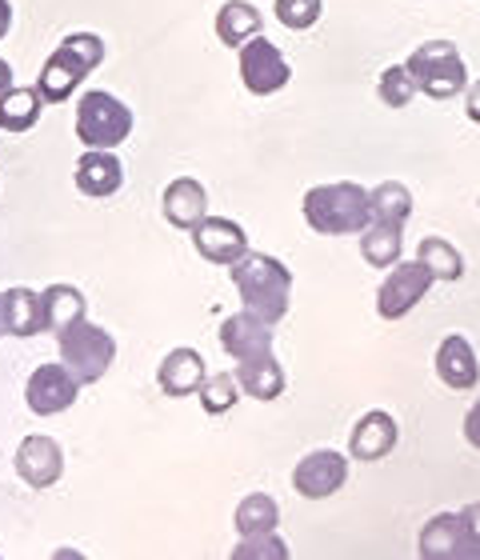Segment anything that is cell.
I'll list each match as a JSON object with an SVG mask.
<instances>
[{
	"label": "cell",
	"mask_w": 480,
	"mask_h": 560,
	"mask_svg": "<svg viewBox=\"0 0 480 560\" xmlns=\"http://www.w3.org/2000/svg\"><path fill=\"white\" fill-rule=\"evenodd\" d=\"M257 33H265V16H260L257 4H248V0H224L221 9H216V40L224 48H241Z\"/></svg>",
	"instance_id": "21"
},
{
	"label": "cell",
	"mask_w": 480,
	"mask_h": 560,
	"mask_svg": "<svg viewBox=\"0 0 480 560\" xmlns=\"http://www.w3.org/2000/svg\"><path fill=\"white\" fill-rule=\"evenodd\" d=\"M385 272L388 277L381 280V289H376V313H381V320L409 316L412 308L429 296V289H433V277H429V269H424L421 260H397V265Z\"/></svg>",
	"instance_id": "8"
},
{
	"label": "cell",
	"mask_w": 480,
	"mask_h": 560,
	"mask_svg": "<svg viewBox=\"0 0 480 560\" xmlns=\"http://www.w3.org/2000/svg\"><path fill=\"white\" fill-rule=\"evenodd\" d=\"M465 117H469L472 125H480V81L465 84Z\"/></svg>",
	"instance_id": "35"
},
{
	"label": "cell",
	"mask_w": 480,
	"mask_h": 560,
	"mask_svg": "<svg viewBox=\"0 0 480 560\" xmlns=\"http://www.w3.org/2000/svg\"><path fill=\"white\" fill-rule=\"evenodd\" d=\"M236 52H241V81H245V89L253 96L281 93L284 84L293 81V65L284 60V52L272 45L265 33H257L253 40H245Z\"/></svg>",
	"instance_id": "7"
},
{
	"label": "cell",
	"mask_w": 480,
	"mask_h": 560,
	"mask_svg": "<svg viewBox=\"0 0 480 560\" xmlns=\"http://www.w3.org/2000/svg\"><path fill=\"white\" fill-rule=\"evenodd\" d=\"M376 96H381V105L388 108H405L417 96V84H412L409 69L405 65H388L385 72H381V81H376Z\"/></svg>",
	"instance_id": "30"
},
{
	"label": "cell",
	"mask_w": 480,
	"mask_h": 560,
	"mask_svg": "<svg viewBox=\"0 0 480 560\" xmlns=\"http://www.w3.org/2000/svg\"><path fill=\"white\" fill-rule=\"evenodd\" d=\"M417 260H421L433 280H460L465 277V257L448 245L445 236H424L417 245Z\"/></svg>",
	"instance_id": "27"
},
{
	"label": "cell",
	"mask_w": 480,
	"mask_h": 560,
	"mask_svg": "<svg viewBox=\"0 0 480 560\" xmlns=\"http://www.w3.org/2000/svg\"><path fill=\"white\" fill-rule=\"evenodd\" d=\"M9 28H12V4L9 0H0V40L9 36Z\"/></svg>",
	"instance_id": "36"
},
{
	"label": "cell",
	"mask_w": 480,
	"mask_h": 560,
	"mask_svg": "<svg viewBox=\"0 0 480 560\" xmlns=\"http://www.w3.org/2000/svg\"><path fill=\"white\" fill-rule=\"evenodd\" d=\"M72 180H77V188H81L84 197L108 200L117 197L120 185H125V164H120V156L113 149H89L81 152Z\"/></svg>",
	"instance_id": "14"
},
{
	"label": "cell",
	"mask_w": 480,
	"mask_h": 560,
	"mask_svg": "<svg viewBox=\"0 0 480 560\" xmlns=\"http://www.w3.org/2000/svg\"><path fill=\"white\" fill-rule=\"evenodd\" d=\"M221 349L233 357V361H253V357H265L272 352V325H265L260 316L253 313H233L229 320H221Z\"/></svg>",
	"instance_id": "17"
},
{
	"label": "cell",
	"mask_w": 480,
	"mask_h": 560,
	"mask_svg": "<svg viewBox=\"0 0 480 560\" xmlns=\"http://www.w3.org/2000/svg\"><path fill=\"white\" fill-rule=\"evenodd\" d=\"M460 513H436L429 525L421 528V540H417V549L421 557L429 560H448V557H460Z\"/></svg>",
	"instance_id": "24"
},
{
	"label": "cell",
	"mask_w": 480,
	"mask_h": 560,
	"mask_svg": "<svg viewBox=\"0 0 480 560\" xmlns=\"http://www.w3.org/2000/svg\"><path fill=\"white\" fill-rule=\"evenodd\" d=\"M132 125H137L132 108L113 93L89 89L77 101V137L84 149H117L132 137Z\"/></svg>",
	"instance_id": "6"
},
{
	"label": "cell",
	"mask_w": 480,
	"mask_h": 560,
	"mask_svg": "<svg viewBox=\"0 0 480 560\" xmlns=\"http://www.w3.org/2000/svg\"><path fill=\"white\" fill-rule=\"evenodd\" d=\"M344 480H349V456L337 448H317V453L301 456L293 468V489L305 501H325L344 489Z\"/></svg>",
	"instance_id": "10"
},
{
	"label": "cell",
	"mask_w": 480,
	"mask_h": 560,
	"mask_svg": "<svg viewBox=\"0 0 480 560\" xmlns=\"http://www.w3.org/2000/svg\"><path fill=\"white\" fill-rule=\"evenodd\" d=\"M465 441H469L472 448H480V397L472 400V409L465 412Z\"/></svg>",
	"instance_id": "34"
},
{
	"label": "cell",
	"mask_w": 480,
	"mask_h": 560,
	"mask_svg": "<svg viewBox=\"0 0 480 560\" xmlns=\"http://www.w3.org/2000/svg\"><path fill=\"white\" fill-rule=\"evenodd\" d=\"M305 221L320 236H352L373 221L368 188L356 180H328L305 192Z\"/></svg>",
	"instance_id": "2"
},
{
	"label": "cell",
	"mask_w": 480,
	"mask_h": 560,
	"mask_svg": "<svg viewBox=\"0 0 480 560\" xmlns=\"http://www.w3.org/2000/svg\"><path fill=\"white\" fill-rule=\"evenodd\" d=\"M12 468L28 489H52L65 477V448L45 432H33L21 441V448L12 456Z\"/></svg>",
	"instance_id": "11"
},
{
	"label": "cell",
	"mask_w": 480,
	"mask_h": 560,
	"mask_svg": "<svg viewBox=\"0 0 480 560\" xmlns=\"http://www.w3.org/2000/svg\"><path fill=\"white\" fill-rule=\"evenodd\" d=\"M368 212L373 221L405 224L412 217V192L400 180H381L376 188H368Z\"/></svg>",
	"instance_id": "26"
},
{
	"label": "cell",
	"mask_w": 480,
	"mask_h": 560,
	"mask_svg": "<svg viewBox=\"0 0 480 560\" xmlns=\"http://www.w3.org/2000/svg\"><path fill=\"white\" fill-rule=\"evenodd\" d=\"M4 320H9V337H36V332H48V316H45V296L33 289H16L4 292Z\"/></svg>",
	"instance_id": "20"
},
{
	"label": "cell",
	"mask_w": 480,
	"mask_h": 560,
	"mask_svg": "<svg viewBox=\"0 0 480 560\" xmlns=\"http://www.w3.org/2000/svg\"><path fill=\"white\" fill-rule=\"evenodd\" d=\"M356 236H361L364 265H373V269H393L400 260V253H405V224L368 221Z\"/></svg>",
	"instance_id": "23"
},
{
	"label": "cell",
	"mask_w": 480,
	"mask_h": 560,
	"mask_svg": "<svg viewBox=\"0 0 480 560\" xmlns=\"http://www.w3.org/2000/svg\"><path fill=\"white\" fill-rule=\"evenodd\" d=\"M272 12H277V21H281L289 33H308V28L320 21L325 0H277Z\"/></svg>",
	"instance_id": "31"
},
{
	"label": "cell",
	"mask_w": 480,
	"mask_h": 560,
	"mask_svg": "<svg viewBox=\"0 0 480 560\" xmlns=\"http://www.w3.org/2000/svg\"><path fill=\"white\" fill-rule=\"evenodd\" d=\"M45 113V96L36 84H12L0 93V129L4 132H28Z\"/></svg>",
	"instance_id": "22"
},
{
	"label": "cell",
	"mask_w": 480,
	"mask_h": 560,
	"mask_svg": "<svg viewBox=\"0 0 480 560\" xmlns=\"http://www.w3.org/2000/svg\"><path fill=\"white\" fill-rule=\"evenodd\" d=\"M101 60H105V40L96 33H72L65 36L57 45V52L45 60V69H40V96H45V105H65L77 89L84 84V77L93 69H101Z\"/></svg>",
	"instance_id": "3"
},
{
	"label": "cell",
	"mask_w": 480,
	"mask_h": 560,
	"mask_svg": "<svg viewBox=\"0 0 480 560\" xmlns=\"http://www.w3.org/2000/svg\"><path fill=\"white\" fill-rule=\"evenodd\" d=\"M400 441V429L397 420L388 417L385 409H373L364 412L349 432V456L352 460H364V465H373V460H385Z\"/></svg>",
	"instance_id": "13"
},
{
	"label": "cell",
	"mask_w": 480,
	"mask_h": 560,
	"mask_svg": "<svg viewBox=\"0 0 480 560\" xmlns=\"http://www.w3.org/2000/svg\"><path fill=\"white\" fill-rule=\"evenodd\" d=\"M9 332V320H4V292H0V337Z\"/></svg>",
	"instance_id": "38"
},
{
	"label": "cell",
	"mask_w": 480,
	"mask_h": 560,
	"mask_svg": "<svg viewBox=\"0 0 480 560\" xmlns=\"http://www.w3.org/2000/svg\"><path fill=\"white\" fill-rule=\"evenodd\" d=\"M204 376H209V369H204V357L197 349H173L161 361V369H156V385H161L164 397L180 400L192 397Z\"/></svg>",
	"instance_id": "18"
},
{
	"label": "cell",
	"mask_w": 480,
	"mask_h": 560,
	"mask_svg": "<svg viewBox=\"0 0 480 560\" xmlns=\"http://www.w3.org/2000/svg\"><path fill=\"white\" fill-rule=\"evenodd\" d=\"M192 245H197V253L209 265H236V260L245 257L248 253V236H245V229L236 221H229V217H204V221L192 229Z\"/></svg>",
	"instance_id": "12"
},
{
	"label": "cell",
	"mask_w": 480,
	"mask_h": 560,
	"mask_svg": "<svg viewBox=\"0 0 480 560\" xmlns=\"http://www.w3.org/2000/svg\"><path fill=\"white\" fill-rule=\"evenodd\" d=\"M236 560H248V557H277L284 560L289 557V545H284L277 533H257V537H241V545L233 549Z\"/></svg>",
	"instance_id": "32"
},
{
	"label": "cell",
	"mask_w": 480,
	"mask_h": 560,
	"mask_svg": "<svg viewBox=\"0 0 480 560\" xmlns=\"http://www.w3.org/2000/svg\"><path fill=\"white\" fill-rule=\"evenodd\" d=\"M161 212H164V221L173 224V229H180V233H192V229L209 217V192H204V185H200V180H192V176H176L173 185L164 188Z\"/></svg>",
	"instance_id": "16"
},
{
	"label": "cell",
	"mask_w": 480,
	"mask_h": 560,
	"mask_svg": "<svg viewBox=\"0 0 480 560\" xmlns=\"http://www.w3.org/2000/svg\"><path fill=\"white\" fill-rule=\"evenodd\" d=\"M52 337H57L60 364L81 381V388L96 385V381L113 369V361H117V340H113V332L101 328V325H93L89 316L65 325L60 332H52Z\"/></svg>",
	"instance_id": "4"
},
{
	"label": "cell",
	"mask_w": 480,
	"mask_h": 560,
	"mask_svg": "<svg viewBox=\"0 0 480 560\" xmlns=\"http://www.w3.org/2000/svg\"><path fill=\"white\" fill-rule=\"evenodd\" d=\"M4 89H12V65L0 57V93H4Z\"/></svg>",
	"instance_id": "37"
},
{
	"label": "cell",
	"mask_w": 480,
	"mask_h": 560,
	"mask_svg": "<svg viewBox=\"0 0 480 560\" xmlns=\"http://www.w3.org/2000/svg\"><path fill=\"white\" fill-rule=\"evenodd\" d=\"M417 93H424L429 101H453V96L465 93L469 84V69H465V57L457 52L453 40H424L409 52L405 60Z\"/></svg>",
	"instance_id": "5"
},
{
	"label": "cell",
	"mask_w": 480,
	"mask_h": 560,
	"mask_svg": "<svg viewBox=\"0 0 480 560\" xmlns=\"http://www.w3.org/2000/svg\"><path fill=\"white\" fill-rule=\"evenodd\" d=\"M236 385H241V393L253 400H260V405H269V400H277L284 393V369L281 361L272 357V352H265V357H253V361H236L233 369Z\"/></svg>",
	"instance_id": "19"
},
{
	"label": "cell",
	"mask_w": 480,
	"mask_h": 560,
	"mask_svg": "<svg viewBox=\"0 0 480 560\" xmlns=\"http://www.w3.org/2000/svg\"><path fill=\"white\" fill-rule=\"evenodd\" d=\"M197 397H200V409L209 412V417H221V412H229L241 400V385H236L233 373H212L200 381Z\"/></svg>",
	"instance_id": "29"
},
{
	"label": "cell",
	"mask_w": 480,
	"mask_h": 560,
	"mask_svg": "<svg viewBox=\"0 0 480 560\" xmlns=\"http://www.w3.org/2000/svg\"><path fill=\"white\" fill-rule=\"evenodd\" d=\"M229 272H233V284L241 292L245 313L260 316L265 325H281L289 316V304H293V272H289V265L248 248L236 265H229Z\"/></svg>",
	"instance_id": "1"
},
{
	"label": "cell",
	"mask_w": 480,
	"mask_h": 560,
	"mask_svg": "<svg viewBox=\"0 0 480 560\" xmlns=\"http://www.w3.org/2000/svg\"><path fill=\"white\" fill-rule=\"evenodd\" d=\"M81 393V381L65 369V364H36L33 376L24 381V405L36 417H57V412L72 409Z\"/></svg>",
	"instance_id": "9"
},
{
	"label": "cell",
	"mask_w": 480,
	"mask_h": 560,
	"mask_svg": "<svg viewBox=\"0 0 480 560\" xmlns=\"http://www.w3.org/2000/svg\"><path fill=\"white\" fill-rule=\"evenodd\" d=\"M233 525L241 537H257V533H277L281 525V504L272 501L269 492H248L245 501L236 504Z\"/></svg>",
	"instance_id": "25"
},
{
	"label": "cell",
	"mask_w": 480,
	"mask_h": 560,
	"mask_svg": "<svg viewBox=\"0 0 480 560\" xmlns=\"http://www.w3.org/2000/svg\"><path fill=\"white\" fill-rule=\"evenodd\" d=\"M45 316H48V332H60L65 325H72V320H81L84 316V292L72 289V284H48L45 292Z\"/></svg>",
	"instance_id": "28"
},
{
	"label": "cell",
	"mask_w": 480,
	"mask_h": 560,
	"mask_svg": "<svg viewBox=\"0 0 480 560\" xmlns=\"http://www.w3.org/2000/svg\"><path fill=\"white\" fill-rule=\"evenodd\" d=\"M460 557H480V504H465L460 509Z\"/></svg>",
	"instance_id": "33"
},
{
	"label": "cell",
	"mask_w": 480,
	"mask_h": 560,
	"mask_svg": "<svg viewBox=\"0 0 480 560\" xmlns=\"http://www.w3.org/2000/svg\"><path fill=\"white\" fill-rule=\"evenodd\" d=\"M433 364H436L441 385L453 388V393H469V388L480 385V361H477V352H472L469 337H460V332H448V337L441 340Z\"/></svg>",
	"instance_id": "15"
}]
</instances>
